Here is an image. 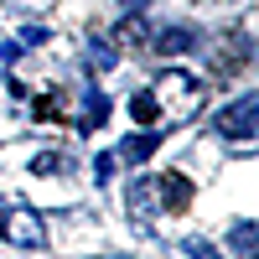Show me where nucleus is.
I'll use <instances>...</instances> for the list:
<instances>
[{
    "label": "nucleus",
    "instance_id": "7ed1b4c3",
    "mask_svg": "<svg viewBox=\"0 0 259 259\" xmlns=\"http://www.w3.org/2000/svg\"><path fill=\"white\" fill-rule=\"evenodd\" d=\"M156 202H161V212H187L192 207V177L187 171H166L156 182Z\"/></svg>",
    "mask_w": 259,
    "mask_h": 259
},
{
    "label": "nucleus",
    "instance_id": "20e7f679",
    "mask_svg": "<svg viewBox=\"0 0 259 259\" xmlns=\"http://www.w3.org/2000/svg\"><path fill=\"white\" fill-rule=\"evenodd\" d=\"M156 145H161V130H140V135H130V140L114 150V161H124V166H145Z\"/></svg>",
    "mask_w": 259,
    "mask_h": 259
},
{
    "label": "nucleus",
    "instance_id": "1a4fd4ad",
    "mask_svg": "<svg viewBox=\"0 0 259 259\" xmlns=\"http://www.w3.org/2000/svg\"><path fill=\"white\" fill-rule=\"evenodd\" d=\"M89 57L99 62V68H104V73H109V68H114V62H119V52H114V41H109V36H89Z\"/></svg>",
    "mask_w": 259,
    "mask_h": 259
},
{
    "label": "nucleus",
    "instance_id": "f03ea898",
    "mask_svg": "<svg viewBox=\"0 0 259 259\" xmlns=\"http://www.w3.org/2000/svg\"><path fill=\"white\" fill-rule=\"evenodd\" d=\"M254 130H259V94H239L228 109H218L223 140H254Z\"/></svg>",
    "mask_w": 259,
    "mask_h": 259
},
{
    "label": "nucleus",
    "instance_id": "ddd939ff",
    "mask_svg": "<svg viewBox=\"0 0 259 259\" xmlns=\"http://www.w3.org/2000/svg\"><path fill=\"white\" fill-rule=\"evenodd\" d=\"M109 177H114V156H99L94 161V182H109Z\"/></svg>",
    "mask_w": 259,
    "mask_h": 259
},
{
    "label": "nucleus",
    "instance_id": "423d86ee",
    "mask_svg": "<svg viewBox=\"0 0 259 259\" xmlns=\"http://www.w3.org/2000/svg\"><path fill=\"white\" fill-rule=\"evenodd\" d=\"M130 119H135L140 130H150L161 119V99H156V89H140V94H130Z\"/></svg>",
    "mask_w": 259,
    "mask_h": 259
},
{
    "label": "nucleus",
    "instance_id": "9d476101",
    "mask_svg": "<svg viewBox=\"0 0 259 259\" xmlns=\"http://www.w3.org/2000/svg\"><path fill=\"white\" fill-rule=\"evenodd\" d=\"M104 119H109V99H104V94H89V104H83V130H99Z\"/></svg>",
    "mask_w": 259,
    "mask_h": 259
},
{
    "label": "nucleus",
    "instance_id": "f8f14e48",
    "mask_svg": "<svg viewBox=\"0 0 259 259\" xmlns=\"http://www.w3.org/2000/svg\"><path fill=\"white\" fill-rule=\"evenodd\" d=\"M47 41V26H21V47H41Z\"/></svg>",
    "mask_w": 259,
    "mask_h": 259
},
{
    "label": "nucleus",
    "instance_id": "9b49d317",
    "mask_svg": "<svg viewBox=\"0 0 259 259\" xmlns=\"http://www.w3.org/2000/svg\"><path fill=\"white\" fill-rule=\"evenodd\" d=\"M182 249H187V259H223V249H212L207 239H197V233H192V239H182Z\"/></svg>",
    "mask_w": 259,
    "mask_h": 259
},
{
    "label": "nucleus",
    "instance_id": "0eeeda50",
    "mask_svg": "<svg viewBox=\"0 0 259 259\" xmlns=\"http://www.w3.org/2000/svg\"><path fill=\"white\" fill-rule=\"evenodd\" d=\"M150 212H161L156 182H130V218H150Z\"/></svg>",
    "mask_w": 259,
    "mask_h": 259
},
{
    "label": "nucleus",
    "instance_id": "f257e3e1",
    "mask_svg": "<svg viewBox=\"0 0 259 259\" xmlns=\"http://www.w3.org/2000/svg\"><path fill=\"white\" fill-rule=\"evenodd\" d=\"M0 233L16 244V249H41L47 244V218H41L36 207H26V202H16L6 218H0Z\"/></svg>",
    "mask_w": 259,
    "mask_h": 259
},
{
    "label": "nucleus",
    "instance_id": "6e6552de",
    "mask_svg": "<svg viewBox=\"0 0 259 259\" xmlns=\"http://www.w3.org/2000/svg\"><path fill=\"white\" fill-rule=\"evenodd\" d=\"M254 233H259V228H254L249 218H244V223H233V233H228V249L239 254V259H254Z\"/></svg>",
    "mask_w": 259,
    "mask_h": 259
},
{
    "label": "nucleus",
    "instance_id": "39448f33",
    "mask_svg": "<svg viewBox=\"0 0 259 259\" xmlns=\"http://www.w3.org/2000/svg\"><path fill=\"white\" fill-rule=\"evenodd\" d=\"M197 26H166L161 36H156V47L166 52V57H182V52H192V47H197Z\"/></svg>",
    "mask_w": 259,
    "mask_h": 259
}]
</instances>
